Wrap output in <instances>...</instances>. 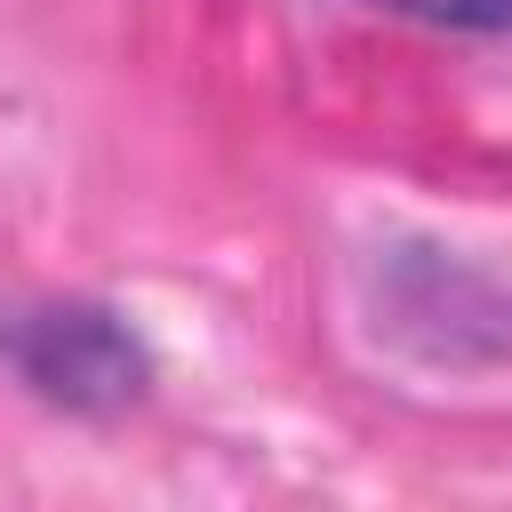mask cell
<instances>
[{
  "label": "cell",
  "mask_w": 512,
  "mask_h": 512,
  "mask_svg": "<svg viewBox=\"0 0 512 512\" xmlns=\"http://www.w3.org/2000/svg\"><path fill=\"white\" fill-rule=\"evenodd\" d=\"M360 8L416 16V24H440V32H512V0H360Z\"/></svg>",
  "instance_id": "cell-1"
}]
</instances>
